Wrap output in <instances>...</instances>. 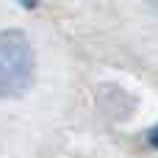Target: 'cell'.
I'll return each instance as SVG.
<instances>
[{
    "label": "cell",
    "instance_id": "obj_1",
    "mask_svg": "<svg viewBox=\"0 0 158 158\" xmlns=\"http://www.w3.org/2000/svg\"><path fill=\"white\" fill-rule=\"evenodd\" d=\"M147 3H150V6H153V8L158 11V0H147Z\"/></svg>",
    "mask_w": 158,
    "mask_h": 158
}]
</instances>
